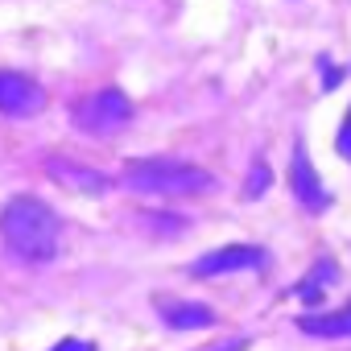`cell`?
Instances as JSON below:
<instances>
[{
  "mask_svg": "<svg viewBox=\"0 0 351 351\" xmlns=\"http://www.w3.org/2000/svg\"><path fill=\"white\" fill-rule=\"evenodd\" d=\"M0 240L5 248L29 265H42L58 252V215L50 203L34 195H17L0 211Z\"/></svg>",
  "mask_w": 351,
  "mask_h": 351,
  "instance_id": "1",
  "label": "cell"
},
{
  "mask_svg": "<svg viewBox=\"0 0 351 351\" xmlns=\"http://www.w3.org/2000/svg\"><path fill=\"white\" fill-rule=\"evenodd\" d=\"M124 186L141 195H207L215 191V178L191 161H128Z\"/></svg>",
  "mask_w": 351,
  "mask_h": 351,
  "instance_id": "2",
  "label": "cell"
},
{
  "mask_svg": "<svg viewBox=\"0 0 351 351\" xmlns=\"http://www.w3.org/2000/svg\"><path fill=\"white\" fill-rule=\"evenodd\" d=\"M128 116H132V104H128L124 91H99V95L75 104V112H71L75 128H83V132H91V136H108V132H116Z\"/></svg>",
  "mask_w": 351,
  "mask_h": 351,
  "instance_id": "3",
  "label": "cell"
},
{
  "mask_svg": "<svg viewBox=\"0 0 351 351\" xmlns=\"http://www.w3.org/2000/svg\"><path fill=\"white\" fill-rule=\"evenodd\" d=\"M46 108V91L21 75V71H0V112L5 116H38Z\"/></svg>",
  "mask_w": 351,
  "mask_h": 351,
  "instance_id": "4",
  "label": "cell"
},
{
  "mask_svg": "<svg viewBox=\"0 0 351 351\" xmlns=\"http://www.w3.org/2000/svg\"><path fill=\"white\" fill-rule=\"evenodd\" d=\"M261 261H265L261 248H252V244H228V248H215V252L199 256L191 265V273L195 277H228V273H240V269H256Z\"/></svg>",
  "mask_w": 351,
  "mask_h": 351,
  "instance_id": "5",
  "label": "cell"
},
{
  "mask_svg": "<svg viewBox=\"0 0 351 351\" xmlns=\"http://www.w3.org/2000/svg\"><path fill=\"white\" fill-rule=\"evenodd\" d=\"M46 173L62 186V191H71V195H104L108 191V178L99 169H91V165H79V161H62V157H54L50 165H46Z\"/></svg>",
  "mask_w": 351,
  "mask_h": 351,
  "instance_id": "6",
  "label": "cell"
},
{
  "mask_svg": "<svg viewBox=\"0 0 351 351\" xmlns=\"http://www.w3.org/2000/svg\"><path fill=\"white\" fill-rule=\"evenodd\" d=\"M289 186H293V199L306 207V211H322L326 207V191L318 182V173L306 157V145H293V165H289Z\"/></svg>",
  "mask_w": 351,
  "mask_h": 351,
  "instance_id": "7",
  "label": "cell"
},
{
  "mask_svg": "<svg viewBox=\"0 0 351 351\" xmlns=\"http://www.w3.org/2000/svg\"><path fill=\"white\" fill-rule=\"evenodd\" d=\"M157 310H161V318H165L169 330H199V326H211L215 322V310L211 306H199V302L157 298Z\"/></svg>",
  "mask_w": 351,
  "mask_h": 351,
  "instance_id": "8",
  "label": "cell"
},
{
  "mask_svg": "<svg viewBox=\"0 0 351 351\" xmlns=\"http://www.w3.org/2000/svg\"><path fill=\"white\" fill-rule=\"evenodd\" d=\"M298 326L306 335H322V339H351V302L335 314H306V318H298Z\"/></svg>",
  "mask_w": 351,
  "mask_h": 351,
  "instance_id": "9",
  "label": "cell"
},
{
  "mask_svg": "<svg viewBox=\"0 0 351 351\" xmlns=\"http://www.w3.org/2000/svg\"><path fill=\"white\" fill-rule=\"evenodd\" d=\"M335 277H339V273L330 269V261H322V265L302 281V298H306V302H322V285H330Z\"/></svg>",
  "mask_w": 351,
  "mask_h": 351,
  "instance_id": "10",
  "label": "cell"
},
{
  "mask_svg": "<svg viewBox=\"0 0 351 351\" xmlns=\"http://www.w3.org/2000/svg\"><path fill=\"white\" fill-rule=\"evenodd\" d=\"M265 191H269V165H256V173L248 178L244 195H248V199H256V195H265Z\"/></svg>",
  "mask_w": 351,
  "mask_h": 351,
  "instance_id": "11",
  "label": "cell"
},
{
  "mask_svg": "<svg viewBox=\"0 0 351 351\" xmlns=\"http://www.w3.org/2000/svg\"><path fill=\"white\" fill-rule=\"evenodd\" d=\"M335 149H339L343 157H351V112L343 116V128H339V136H335Z\"/></svg>",
  "mask_w": 351,
  "mask_h": 351,
  "instance_id": "12",
  "label": "cell"
},
{
  "mask_svg": "<svg viewBox=\"0 0 351 351\" xmlns=\"http://www.w3.org/2000/svg\"><path fill=\"white\" fill-rule=\"evenodd\" d=\"M50 351H95V343H91V339H62V343H54Z\"/></svg>",
  "mask_w": 351,
  "mask_h": 351,
  "instance_id": "13",
  "label": "cell"
}]
</instances>
